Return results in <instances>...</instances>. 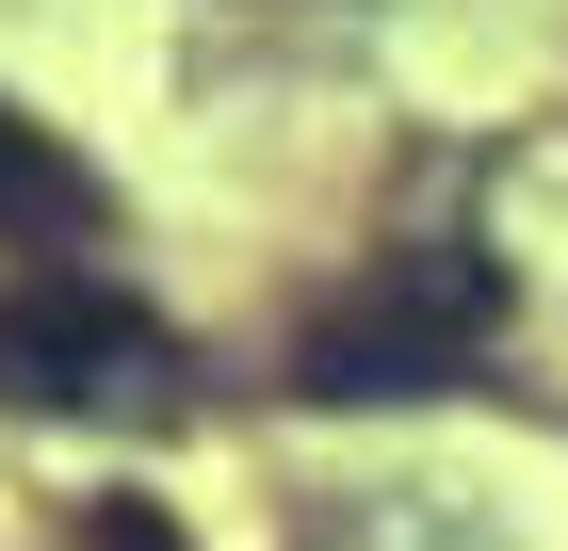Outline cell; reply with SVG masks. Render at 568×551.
<instances>
[{
    "label": "cell",
    "mask_w": 568,
    "mask_h": 551,
    "mask_svg": "<svg viewBox=\"0 0 568 551\" xmlns=\"http://www.w3.org/2000/svg\"><path fill=\"white\" fill-rule=\"evenodd\" d=\"M504 308L520 293H504L487 244H455V227H438V244H390L325 325L293 340V389L308 406H423V389H455L487 340H504Z\"/></svg>",
    "instance_id": "6da1fadb"
},
{
    "label": "cell",
    "mask_w": 568,
    "mask_h": 551,
    "mask_svg": "<svg viewBox=\"0 0 568 551\" xmlns=\"http://www.w3.org/2000/svg\"><path fill=\"white\" fill-rule=\"evenodd\" d=\"M0 406H33V422H179L195 374H179V325L131 308L114 276H33V293H0Z\"/></svg>",
    "instance_id": "7a4b0ae2"
},
{
    "label": "cell",
    "mask_w": 568,
    "mask_h": 551,
    "mask_svg": "<svg viewBox=\"0 0 568 551\" xmlns=\"http://www.w3.org/2000/svg\"><path fill=\"white\" fill-rule=\"evenodd\" d=\"M98 227V163H65L17 98H0V244H82Z\"/></svg>",
    "instance_id": "3957f363"
},
{
    "label": "cell",
    "mask_w": 568,
    "mask_h": 551,
    "mask_svg": "<svg viewBox=\"0 0 568 551\" xmlns=\"http://www.w3.org/2000/svg\"><path fill=\"white\" fill-rule=\"evenodd\" d=\"M82 551H179V519H163V503H98Z\"/></svg>",
    "instance_id": "277c9868"
}]
</instances>
